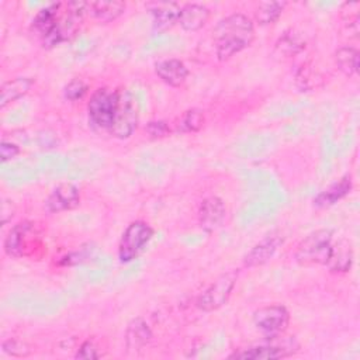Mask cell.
I'll return each mask as SVG.
<instances>
[{"label": "cell", "mask_w": 360, "mask_h": 360, "mask_svg": "<svg viewBox=\"0 0 360 360\" xmlns=\"http://www.w3.org/2000/svg\"><path fill=\"white\" fill-rule=\"evenodd\" d=\"M210 18V8L201 3H186L180 7L177 24L184 31H198L201 30Z\"/></svg>", "instance_id": "obj_15"}, {"label": "cell", "mask_w": 360, "mask_h": 360, "mask_svg": "<svg viewBox=\"0 0 360 360\" xmlns=\"http://www.w3.org/2000/svg\"><path fill=\"white\" fill-rule=\"evenodd\" d=\"M153 236V228L141 219L132 221L124 229L118 243V259L121 263H129L136 259L148 246Z\"/></svg>", "instance_id": "obj_5"}, {"label": "cell", "mask_w": 360, "mask_h": 360, "mask_svg": "<svg viewBox=\"0 0 360 360\" xmlns=\"http://www.w3.org/2000/svg\"><path fill=\"white\" fill-rule=\"evenodd\" d=\"M281 243L283 239L278 235L264 236L243 256V266L252 269L267 263L274 256Z\"/></svg>", "instance_id": "obj_12"}, {"label": "cell", "mask_w": 360, "mask_h": 360, "mask_svg": "<svg viewBox=\"0 0 360 360\" xmlns=\"http://www.w3.org/2000/svg\"><path fill=\"white\" fill-rule=\"evenodd\" d=\"M359 51L354 46L345 45L335 51L333 60L336 68L347 77L354 76L359 72Z\"/></svg>", "instance_id": "obj_22"}, {"label": "cell", "mask_w": 360, "mask_h": 360, "mask_svg": "<svg viewBox=\"0 0 360 360\" xmlns=\"http://www.w3.org/2000/svg\"><path fill=\"white\" fill-rule=\"evenodd\" d=\"M125 8H127L125 1H120V0L89 1V14L100 24H107L117 20L125 13Z\"/></svg>", "instance_id": "obj_20"}, {"label": "cell", "mask_w": 360, "mask_h": 360, "mask_svg": "<svg viewBox=\"0 0 360 360\" xmlns=\"http://www.w3.org/2000/svg\"><path fill=\"white\" fill-rule=\"evenodd\" d=\"M35 238V229L34 224L28 221L18 222L14 225L3 242L4 253L10 257H22L28 256L30 253V245L34 242Z\"/></svg>", "instance_id": "obj_9"}, {"label": "cell", "mask_w": 360, "mask_h": 360, "mask_svg": "<svg viewBox=\"0 0 360 360\" xmlns=\"http://www.w3.org/2000/svg\"><path fill=\"white\" fill-rule=\"evenodd\" d=\"M212 39L219 60H228L252 45L255 39V24L243 13H232L221 18L214 31Z\"/></svg>", "instance_id": "obj_1"}, {"label": "cell", "mask_w": 360, "mask_h": 360, "mask_svg": "<svg viewBox=\"0 0 360 360\" xmlns=\"http://www.w3.org/2000/svg\"><path fill=\"white\" fill-rule=\"evenodd\" d=\"M253 325L264 336H278L290 325V312L281 304L264 305L253 312Z\"/></svg>", "instance_id": "obj_8"}, {"label": "cell", "mask_w": 360, "mask_h": 360, "mask_svg": "<svg viewBox=\"0 0 360 360\" xmlns=\"http://www.w3.org/2000/svg\"><path fill=\"white\" fill-rule=\"evenodd\" d=\"M152 338V330L141 316L131 319L125 329V346L129 352H138L145 347Z\"/></svg>", "instance_id": "obj_18"}, {"label": "cell", "mask_w": 360, "mask_h": 360, "mask_svg": "<svg viewBox=\"0 0 360 360\" xmlns=\"http://www.w3.org/2000/svg\"><path fill=\"white\" fill-rule=\"evenodd\" d=\"M285 6V1H260L255 10L256 22L259 25H269L276 22L281 17Z\"/></svg>", "instance_id": "obj_23"}, {"label": "cell", "mask_w": 360, "mask_h": 360, "mask_svg": "<svg viewBox=\"0 0 360 360\" xmlns=\"http://www.w3.org/2000/svg\"><path fill=\"white\" fill-rule=\"evenodd\" d=\"M156 76L170 87H180L188 77V68L176 58L163 59L155 63Z\"/></svg>", "instance_id": "obj_13"}, {"label": "cell", "mask_w": 360, "mask_h": 360, "mask_svg": "<svg viewBox=\"0 0 360 360\" xmlns=\"http://www.w3.org/2000/svg\"><path fill=\"white\" fill-rule=\"evenodd\" d=\"M13 212H14V205H13V202L11 201H8V200H3V202H1V224L3 225H6L10 219H11V217H13Z\"/></svg>", "instance_id": "obj_31"}, {"label": "cell", "mask_w": 360, "mask_h": 360, "mask_svg": "<svg viewBox=\"0 0 360 360\" xmlns=\"http://www.w3.org/2000/svg\"><path fill=\"white\" fill-rule=\"evenodd\" d=\"M100 354L97 352V347L90 340L83 342L75 354V359H80V360H96Z\"/></svg>", "instance_id": "obj_30"}, {"label": "cell", "mask_w": 360, "mask_h": 360, "mask_svg": "<svg viewBox=\"0 0 360 360\" xmlns=\"http://www.w3.org/2000/svg\"><path fill=\"white\" fill-rule=\"evenodd\" d=\"M204 125V111L200 108H188L184 111L176 124V131L181 134L197 132Z\"/></svg>", "instance_id": "obj_25"}, {"label": "cell", "mask_w": 360, "mask_h": 360, "mask_svg": "<svg viewBox=\"0 0 360 360\" xmlns=\"http://www.w3.org/2000/svg\"><path fill=\"white\" fill-rule=\"evenodd\" d=\"M21 152L20 146L11 141H6L3 139L0 143V160L1 163H6L11 159H14L15 156H18Z\"/></svg>", "instance_id": "obj_28"}, {"label": "cell", "mask_w": 360, "mask_h": 360, "mask_svg": "<svg viewBox=\"0 0 360 360\" xmlns=\"http://www.w3.org/2000/svg\"><path fill=\"white\" fill-rule=\"evenodd\" d=\"M87 93V84L82 79H72L63 89V96L69 101H77Z\"/></svg>", "instance_id": "obj_26"}, {"label": "cell", "mask_w": 360, "mask_h": 360, "mask_svg": "<svg viewBox=\"0 0 360 360\" xmlns=\"http://www.w3.org/2000/svg\"><path fill=\"white\" fill-rule=\"evenodd\" d=\"M333 242V232L322 228L308 233L297 246L294 259L302 266L326 264Z\"/></svg>", "instance_id": "obj_2"}, {"label": "cell", "mask_w": 360, "mask_h": 360, "mask_svg": "<svg viewBox=\"0 0 360 360\" xmlns=\"http://www.w3.org/2000/svg\"><path fill=\"white\" fill-rule=\"evenodd\" d=\"M353 188V180L350 174H346L328 186L326 188L321 190L312 200L314 207L316 208H326L335 205L338 201L345 198Z\"/></svg>", "instance_id": "obj_14"}, {"label": "cell", "mask_w": 360, "mask_h": 360, "mask_svg": "<svg viewBox=\"0 0 360 360\" xmlns=\"http://www.w3.org/2000/svg\"><path fill=\"white\" fill-rule=\"evenodd\" d=\"M118 103V90L108 87L97 89L87 103L89 122L93 128L100 131H110Z\"/></svg>", "instance_id": "obj_4"}, {"label": "cell", "mask_w": 360, "mask_h": 360, "mask_svg": "<svg viewBox=\"0 0 360 360\" xmlns=\"http://www.w3.org/2000/svg\"><path fill=\"white\" fill-rule=\"evenodd\" d=\"M181 4L179 3H156L152 11V27L155 31H166L179 21Z\"/></svg>", "instance_id": "obj_21"}, {"label": "cell", "mask_w": 360, "mask_h": 360, "mask_svg": "<svg viewBox=\"0 0 360 360\" xmlns=\"http://www.w3.org/2000/svg\"><path fill=\"white\" fill-rule=\"evenodd\" d=\"M145 131L146 134L153 138V139H160V138H165L167 136L172 129L169 127V124L163 120H155V121H149L145 127Z\"/></svg>", "instance_id": "obj_27"}, {"label": "cell", "mask_w": 360, "mask_h": 360, "mask_svg": "<svg viewBox=\"0 0 360 360\" xmlns=\"http://www.w3.org/2000/svg\"><path fill=\"white\" fill-rule=\"evenodd\" d=\"M304 48H305V41L298 32L292 30H288L284 34H281V37L276 42V52L285 58L300 53Z\"/></svg>", "instance_id": "obj_24"}, {"label": "cell", "mask_w": 360, "mask_h": 360, "mask_svg": "<svg viewBox=\"0 0 360 360\" xmlns=\"http://www.w3.org/2000/svg\"><path fill=\"white\" fill-rule=\"evenodd\" d=\"M63 3H49L48 6L38 10L31 22V30L44 39L58 25Z\"/></svg>", "instance_id": "obj_16"}, {"label": "cell", "mask_w": 360, "mask_h": 360, "mask_svg": "<svg viewBox=\"0 0 360 360\" xmlns=\"http://www.w3.org/2000/svg\"><path fill=\"white\" fill-rule=\"evenodd\" d=\"M298 347L300 346L294 339H281V335H278L264 338L262 343L233 352L228 357L242 360H278L292 356Z\"/></svg>", "instance_id": "obj_3"}, {"label": "cell", "mask_w": 360, "mask_h": 360, "mask_svg": "<svg viewBox=\"0 0 360 360\" xmlns=\"http://www.w3.org/2000/svg\"><path fill=\"white\" fill-rule=\"evenodd\" d=\"M1 347H3V352L10 356L21 357V356H27L30 353V349H27V346L24 343H21L15 339H8V340L3 342Z\"/></svg>", "instance_id": "obj_29"}, {"label": "cell", "mask_w": 360, "mask_h": 360, "mask_svg": "<svg viewBox=\"0 0 360 360\" xmlns=\"http://www.w3.org/2000/svg\"><path fill=\"white\" fill-rule=\"evenodd\" d=\"M138 104L131 91L125 89L118 90V103L114 115L110 135L118 139L129 138L138 127Z\"/></svg>", "instance_id": "obj_7"}, {"label": "cell", "mask_w": 360, "mask_h": 360, "mask_svg": "<svg viewBox=\"0 0 360 360\" xmlns=\"http://www.w3.org/2000/svg\"><path fill=\"white\" fill-rule=\"evenodd\" d=\"M34 86V79L27 76L14 77L7 80L0 87V108H6L8 104L24 97Z\"/></svg>", "instance_id": "obj_19"}, {"label": "cell", "mask_w": 360, "mask_h": 360, "mask_svg": "<svg viewBox=\"0 0 360 360\" xmlns=\"http://www.w3.org/2000/svg\"><path fill=\"white\" fill-rule=\"evenodd\" d=\"M353 263V248L346 239L332 242L330 253L326 262V267L332 273H346L350 270Z\"/></svg>", "instance_id": "obj_17"}, {"label": "cell", "mask_w": 360, "mask_h": 360, "mask_svg": "<svg viewBox=\"0 0 360 360\" xmlns=\"http://www.w3.org/2000/svg\"><path fill=\"white\" fill-rule=\"evenodd\" d=\"M226 207L219 197H207L201 201L198 207V225L205 232L215 231L225 219Z\"/></svg>", "instance_id": "obj_11"}, {"label": "cell", "mask_w": 360, "mask_h": 360, "mask_svg": "<svg viewBox=\"0 0 360 360\" xmlns=\"http://www.w3.org/2000/svg\"><path fill=\"white\" fill-rule=\"evenodd\" d=\"M239 271L238 270H228L219 274L198 297L195 301L197 308L204 312H212L224 307L238 281Z\"/></svg>", "instance_id": "obj_6"}, {"label": "cell", "mask_w": 360, "mask_h": 360, "mask_svg": "<svg viewBox=\"0 0 360 360\" xmlns=\"http://www.w3.org/2000/svg\"><path fill=\"white\" fill-rule=\"evenodd\" d=\"M80 202V191L72 183L58 184L45 200V210L51 214L73 210Z\"/></svg>", "instance_id": "obj_10"}]
</instances>
